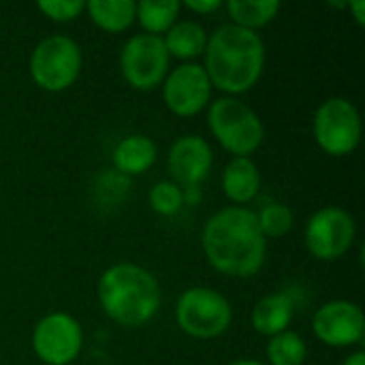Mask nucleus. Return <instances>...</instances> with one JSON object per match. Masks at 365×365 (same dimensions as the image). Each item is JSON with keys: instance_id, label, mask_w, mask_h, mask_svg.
I'll return each instance as SVG.
<instances>
[{"instance_id": "obj_1", "label": "nucleus", "mask_w": 365, "mask_h": 365, "mask_svg": "<svg viewBox=\"0 0 365 365\" xmlns=\"http://www.w3.org/2000/svg\"><path fill=\"white\" fill-rule=\"evenodd\" d=\"M201 246L207 263L229 278L257 276L267 257V240L257 225V214L237 205L207 218Z\"/></svg>"}, {"instance_id": "obj_2", "label": "nucleus", "mask_w": 365, "mask_h": 365, "mask_svg": "<svg viewBox=\"0 0 365 365\" xmlns=\"http://www.w3.org/2000/svg\"><path fill=\"white\" fill-rule=\"evenodd\" d=\"M205 73L212 88H218L227 96L250 92L265 68V43L259 32L225 24L207 38Z\"/></svg>"}, {"instance_id": "obj_3", "label": "nucleus", "mask_w": 365, "mask_h": 365, "mask_svg": "<svg viewBox=\"0 0 365 365\" xmlns=\"http://www.w3.org/2000/svg\"><path fill=\"white\" fill-rule=\"evenodd\" d=\"M98 304L115 325L137 329L160 308V284L152 272L135 263H115L98 278Z\"/></svg>"}, {"instance_id": "obj_4", "label": "nucleus", "mask_w": 365, "mask_h": 365, "mask_svg": "<svg viewBox=\"0 0 365 365\" xmlns=\"http://www.w3.org/2000/svg\"><path fill=\"white\" fill-rule=\"evenodd\" d=\"M207 128L233 158H250L265 139L259 113L237 96H222L210 105Z\"/></svg>"}, {"instance_id": "obj_5", "label": "nucleus", "mask_w": 365, "mask_h": 365, "mask_svg": "<svg viewBox=\"0 0 365 365\" xmlns=\"http://www.w3.org/2000/svg\"><path fill=\"white\" fill-rule=\"evenodd\" d=\"M30 77L45 92H64L81 75L83 53L75 38L66 34H51L38 41L30 53Z\"/></svg>"}, {"instance_id": "obj_6", "label": "nucleus", "mask_w": 365, "mask_h": 365, "mask_svg": "<svg viewBox=\"0 0 365 365\" xmlns=\"http://www.w3.org/2000/svg\"><path fill=\"white\" fill-rule=\"evenodd\" d=\"M178 327L195 340L220 338L233 323L229 299L210 287L186 289L175 304Z\"/></svg>"}, {"instance_id": "obj_7", "label": "nucleus", "mask_w": 365, "mask_h": 365, "mask_svg": "<svg viewBox=\"0 0 365 365\" xmlns=\"http://www.w3.org/2000/svg\"><path fill=\"white\" fill-rule=\"evenodd\" d=\"M312 135L325 154L344 158L361 143V113L353 101L344 96H331L317 107Z\"/></svg>"}, {"instance_id": "obj_8", "label": "nucleus", "mask_w": 365, "mask_h": 365, "mask_svg": "<svg viewBox=\"0 0 365 365\" xmlns=\"http://www.w3.org/2000/svg\"><path fill=\"white\" fill-rule=\"evenodd\" d=\"M171 56L163 36L133 34L120 51V73L124 81L139 92H150L163 86L169 73Z\"/></svg>"}, {"instance_id": "obj_9", "label": "nucleus", "mask_w": 365, "mask_h": 365, "mask_svg": "<svg viewBox=\"0 0 365 365\" xmlns=\"http://www.w3.org/2000/svg\"><path fill=\"white\" fill-rule=\"evenodd\" d=\"M357 225L355 218L338 205H325L317 210L304 229V242L317 261H338L355 244Z\"/></svg>"}, {"instance_id": "obj_10", "label": "nucleus", "mask_w": 365, "mask_h": 365, "mask_svg": "<svg viewBox=\"0 0 365 365\" xmlns=\"http://www.w3.org/2000/svg\"><path fill=\"white\" fill-rule=\"evenodd\" d=\"M83 331L75 317L51 312L32 329V351L45 365H71L81 353Z\"/></svg>"}, {"instance_id": "obj_11", "label": "nucleus", "mask_w": 365, "mask_h": 365, "mask_svg": "<svg viewBox=\"0 0 365 365\" xmlns=\"http://www.w3.org/2000/svg\"><path fill=\"white\" fill-rule=\"evenodd\" d=\"M212 98V83L197 62H184L169 71L163 81V101L167 109L178 118H192L201 113Z\"/></svg>"}, {"instance_id": "obj_12", "label": "nucleus", "mask_w": 365, "mask_h": 365, "mask_svg": "<svg viewBox=\"0 0 365 365\" xmlns=\"http://www.w3.org/2000/svg\"><path fill=\"white\" fill-rule=\"evenodd\" d=\"M312 331L319 342L331 349H351L365 338V317L359 304L334 299L323 304L312 319Z\"/></svg>"}, {"instance_id": "obj_13", "label": "nucleus", "mask_w": 365, "mask_h": 365, "mask_svg": "<svg viewBox=\"0 0 365 365\" xmlns=\"http://www.w3.org/2000/svg\"><path fill=\"white\" fill-rule=\"evenodd\" d=\"M214 165V152L207 139L199 135H182L178 137L167 154V169L171 182L182 188L199 186L207 180Z\"/></svg>"}, {"instance_id": "obj_14", "label": "nucleus", "mask_w": 365, "mask_h": 365, "mask_svg": "<svg viewBox=\"0 0 365 365\" xmlns=\"http://www.w3.org/2000/svg\"><path fill=\"white\" fill-rule=\"evenodd\" d=\"M295 319V299L289 293H269L261 297L252 308V327L257 334L274 338L282 331H289Z\"/></svg>"}, {"instance_id": "obj_15", "label": "nucleus", "mask_w": 365, "mask_h": 365, "mask_svg": "<svg viewBox=\"0 0 365 365\" xmlns=\"http://www.w3.org/2000/svg\"><path fill=\"white\" fill-rule=\"evenodd\" d=\"M222 192L237 207L257 199L261 190V171L252 158H231L220 178Z\"/></svg>"}, {"instance_id": "obj_16", "label": "nucleus", "mask_w": 365, "mask_h": 365, "mask_svg": "<svg viewBox=\"0 0 365 365\" xmlns=\"http://www.w3.org/2000/svg\"><path fill=\"white\" fill-rule=\"evenodd\" d=\"M156 156H158V150L150 137L128 135L113 148L111 163H113L115 173L124 178H133V175H141L150 171L152 165L156 163Z\"/></svg>"}, {"instance_id": "obj_17", "label": "nucleus", "mask_w": 365, "mask_h": 365, "mask_svg": "<svg viewBox=\"0 0 365 365\" xmlns=\"http://www.w3.org/2000/svg\"><path fill=\"white\" fill-rule=\"evenodd\" d=\"M207 38L210 36H207L205 28L192 19L175 21L169 28V32L163 36L169 56L184 60V62H192L197 56H203V51L207 47Z\"/></svg>"}, {"instance_id": "obj_18", "label": "nucleus", "mask_w": 365, "mask_h": 365, "mask_svg": "<svg viewBox=\"0 0 365 365\" xmlns=\"http://www.w3.org/2000/svg\"><path fill=\"white\" fill-rule=\"evenodd\" d=\"M135 9L137 2L133 0H92L86 2V13L92 19V24L107 32V34H120L128 30L135 24Z\"/></svg>"}, {"instance_id": "obj_19", "label": "nucleus", "mask_w": 365, "mask_h": 365, "mask_svg": "<svg viewBox=\"0 0 365 365\" xmlns=\"http://www.w3.org/2000/svg\"><path fill=\"white\" fill-rule=\"evenodd\" d=\"M182 11V2L178 0H143L137 2L135 9V21L143 28L145 34L165 36L169 28L178 21V15Z\"/></svg>"}, {"instance_id": "obj_20", "label": "nucleus", "mask_w": 365, "mask_h": 365, "mask_svg": "<svg viewBox=\"0 0 365 365\" xmlns=\"http://www.w3.org/2000/svg\"><path fill=\"white\" fill-rule=\"evenodd\" d=\"M225 9L235 26L257 32L259 28L276 19V15L280 13V2L278 0H229Z\"/></svg>"}, {"instance_id": "obj_21", "label": "nucleus", "mask_w": 365, "mask_h": 365, "mask_svg": "<svg viewBox=\"0 0 365 365\" xmlns=\"http://www.w3.org/2000/svg\"><path fill=\"white\" fill-rule=\"evenodd\" d=\"M265 353L269 365H304L308 357V346L299 334L289 329L269 338Z\"/></svg>"}, {"instance_id": "obj_22", "label": "nucleus", "mask_w": 365, "mask_h": 365, "mask_svg": "<svg viewBox=\"0 0 365 365\" xmlns=\"http://www.w3.org/2000/svg\"><path fill=\"white\" fill-rule=\"evenodd\" d=\"M255 214H257V225L265 240L284 237L295 225L293 210L284 203H267L261 207V212H255Z\"/></svg>"}, {"instance_id": "obj_23", "label": "nucleus", "mask_w": 365, "mask_h": 365, "mask_svg": "<svg viewBox=\"0 0 365 365\" xmlns=\"http://www.w3.org/2000/svg\"><path fill=\"white\" fill-rule=\"evenodd\" d=\"M148 201H150V207H152L158 216H165V218L175 216V214L184 207L182 186H178V184L171 182V180L156 182V184L150 188Z\"/></svg>"}, {"instance_id": "obj_24", "label": "nucleus", "mask_w": 365, "mask_h": 365, "mask_svg": "<svg viewBox=\"0 0 365 365\" xmlns=\"http://www.w3.org/2000/svg\"><path fill=\"white\" fill-rule=\"evenodd\" d=\"M36 9L51 21L66 24V21L77 19L81 13H86V2L83 0H41L36 2Z\"/></svg>"}, {"instance_id": "obj_25", "label": "nucleus", "mask_w": 365, "mask_h": 365, "mask_svg": "<svg viewBox=\"0 0 365 365\" xmlns=\"http://www.w3.org/2000/svg\"><path fill=\"white\" fill-rule=\"evenodd\" d=\"M182 6H186L188 11H192L197 15H212L218 9H222L225 2H220V0H186Z\"/></svg>"}, {"instance_id": "obj_26", "label": "nucleus", "mask_w": 365, "mask_h": 365, "mask_svg": "<svg viewBox=\"0 0 365 365\" xmlns=\"http://www.w3.org/2000/svg\"><path fill=\"white\" fill-rule=\"evenodd\" d=\"M184 195V205H197L201 201V188L192 186V188H182Z\"/></svg>"}, {"instance_id": "obj_27", "label": "nucleus", "mask_w": 365, "mask_h": 365, "mask_svg": "<svg viewBox=\"0 0 365 365\" xmlns=\"http://www.w3.org/2000/svg\"><path fill=\"white\" fill-rule=\"evenodd\" d=\"M349 11H353V15H355V21L359 24V26H364L365 24V2L364 0H355V2H349V6H346Z\"/></svg>"}, {"instance_id": "obj_28", "label": "nucleus", "mask_w": 365, "mask_h": 365, "mask_svg": "<svg viewBox=\"0 0 365 365\" xmlns=\"http://www.w3.org/2000/svg\"><path fill=\"white\" fill-rule=\"evenodd\" d=\"M342 365H365V353L364 351H355V353H351Z\"/></svg>"}, {"instance_id": "obj_29", "label": "nucleus", "mask_w": 365, "mask_h": 365, "mask_svg": "<svg viewBox=\"0 0 365 365\" xmlns=\"http://www.w3.org/2000/svg\"><path fill=\"white\" fill-rule=\"evenodd\" d=\"M229 365H267V364L257 361V359H235V361H231Z\"/></svg>"}]
</instances>
